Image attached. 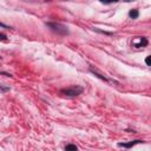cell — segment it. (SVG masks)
I'll list each match as a JSON object with an SVG mask.
<instances>
[{
	"mask_svg": "<svg viewBox=\"0 0 151 151\" xmlns=\"http://www.w3.org/2000/svg\"><path fill=\"white\" fill-rule=\"evenodd\" d=\"M46 1H51V0H46Z\"/></svg>",
	"mask_w": 151,
	"mask_h": 151,
	"instance_id": "obj_11",
	"label": "cell"
},
{
	"mask_svg": "<svg viewBox=\"0 0 151 151\" xmlns=\"http://www.w3.org/2000/svg\"><path fill=\"white\" fill-rule=\"evenodd\" d=\"M81 92H83V87H80V86H71V87H67V88L61 90V93H63V94L70 96V97L79 96Z\"/></svg>",
	"mask_w": 151,
	"mask_h": 151,
	"instance_id": "obj_1",
	"label": "cell"
},
{
	"mask_svg": "<svg viewBox=\"0 0 151 151\" xmlns=\"http://www.w3.org/2000/svg\"><path fill=\"white\" fill-rule=\"evenodd\" d=\"M101 2H105V4H110V2H116L118 0H100Z\"/></svg>",
	"mask_w": 151,
	"mask_h": 151,
	"instance_id": "obj_8",
	"label": "cell"
},
{
	"mask_svg": "<svg viewBox=\"0 0 151 151\" xmlns=\"http://www.w3.org/2000/svg\"><path fill=\"white\" fill-rule=\"evenodd\" d=\"M129 15H130V17H131L132 19H136V18H138L139 13H138V11H137V9H132V11H130Z\"/></svg>",
	"mask_w": 151,
	"mask_h": 151,
	"instance_id": "obj_4",
	"label": "cell"
},
{
	"mask_svg": "<svg viewBox=\"0 0 151 151\" xmlns=\"http://www.w3.org/2000/svg\"><path fill=\"white\" fill-rule=\"evenodd\" d=\"M6 91H9V86L0 85V92H6Z\"/></svg>",
	"mask_w": 151,
	"mask_h": 151,
	"instance_id": "obj_6",
	"label": "cell"
},
{
	"mask_svg": "<svg viewBox=\"0 0 151 151\" xmlns=\"http://www.w3.org/2000/svg\"><path fill=\"white\" fill-rule=\"evenodd\" d=\"M147 44V41H146V39L145 38H142L140 39V42L139 44H136V47H140V46H145Z\"/></svg>",
	"mask_w": 151,
	"mask_h": 151,
	"instance_id": "obj_5",
	"label": "cell"
},
{
	"mask_svg": "<svg viewBox=\"0 0 151 151\" xmlns=\"http://www.w3.org/2000/svg\"><path fill=\"white\" fill-rule=\"evenodd\" d=\"M0 40H6V35L1 33V34H0Z\"/></svg>",
	"mask_w": 151,
	"mask_h": 151,
	"instance_id": "obj_9",
	"label": "cell"
},
{
	"mask_svg": "<svg viewBox=\"0 0 151 151\" xmlns=\"http://www.w3.org/2000/svg\"><path fill=\"white\" fill-rule=\"evenodd\" d=\"M138 143H140V140H132V142H130V143H120L119 146H123V147H131V146H133L134 144H138Z\"/></svg>",
	"mask_w": 151,
	"mask_h": 151,
	"instance_id": "obj_3",
	"label": "cell"
},
{
	"mask_svg": "<svg viewBox=\"0 0 151 151\" xmlns=\"http://www.w3.org/2000/svg\"><path fill=\"white\" fill-rule=\"evenodd\" d=\"M66 150H77V146L76 145H72V144H70V145H66V147H65Z\"/></svg>",
	"mask_w": 151,
	"mask_h": 151,
	"instance_id": "obj_7",
	"label": "cell"
},
{
	"mask_svg": "<svg viewBox=\"0 0 151 151\" xmlns=\"http://www.w3.org/2000/svg\"><path fill=\"white\" fill-rule=\"evenodd\" d=\"M47 25H48L50 27H52L53 31H55V32H58V33H60V34H66V33H67V28H66L65 26L60 25V24L50 22V24H47Z\"/></svg>",
	"mask_w": 151,
	"mask_h": 151,
	"instance_id": "obj_2",
	"label": "cell"
},
{
	"mask_svg": "<svg viewBox=\"0 0 151 151\" xmlns=\"http://www.w3.org/2000/svg\"><path fill=\"white\" fill-rule=\"evenodd\" d=\"M145 63H146V65H150V57H147V58H146Z\"/></svg>",
	"mask_w": 151,
	"mask_h": 151,
	"instance_id": "obj_10",
	"label": "cell"
}]
</instances>
